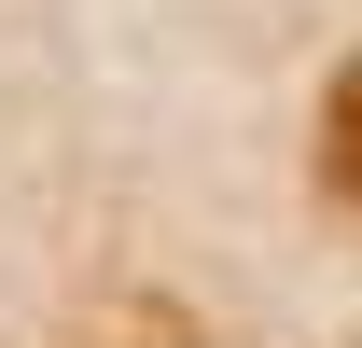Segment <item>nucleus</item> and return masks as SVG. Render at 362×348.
I'll list each match as a JSON object with an SVG mask.
<instances>
[{"label":"nucleus","instance_id":"1","mask_svg":"<svg viewBox=\"0 0 362 348\" xmlns=\"http://www.w3.org/2000/svg\"><path fill=\"white\" fill-rule=\"evenodd\" d=\"M320 181H334V195L362 209V56L334 70V112H320Z\"/></svg>","mask_w":362,"mask_h":348}]
</instances>
